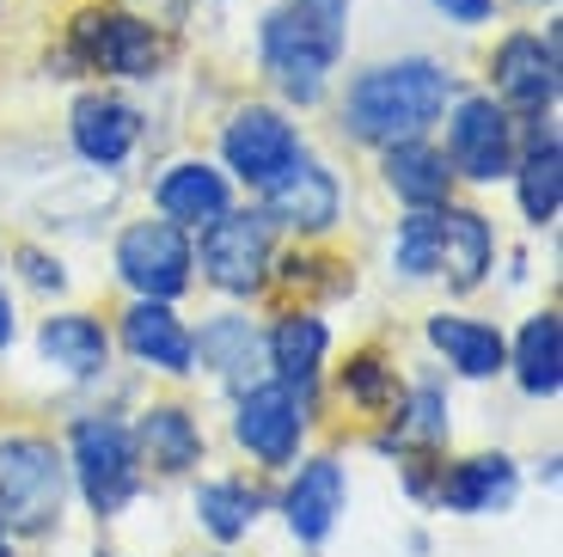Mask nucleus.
I'll return each instance as SVG.
<instances>
[{
  "label": "nucleus",
  "mask_w": 563,
  "mask_h": 557,
  "mask_svg": "<svg viewBox=\"0 0 563 557\" xmlns=\"http://www.w3.org/2000/svg\"><path fill=\"white\" fill-rule=\"evenodd\" d=\"M453 98V74L429 56H398L380 62L350 80L343 92V135L362 148H393V141L422 135L429 123H441Z\"/></svg>",
  "instance_id": "f257e3e1"
},
{
  "label": "nucleus",
  "mask_w": 563,
  "mask_h": 557,
  "mask_svg": "<svg viewBox=\"0 0 563 557\" xmlns=\"http://www.w3.org/2000/svg\"><path fill=\"white\" fill-rule=\"evenodd\" d=\"M343 50H350V0H282L257 31L264 74L295 105H319Z\"/></svg>",
  "instance_id": "f03ea898"
},
{
  "label": "nucleus",
  "mask_w": 563,
  "mask_h": 557,
  "mask_svg": "<svg viewBox=\"0 0 563 557\" xmlns=\"http://www.w3.org/2000/svg\"><path fill=\"white\" fill-rule=\"evenodd\" d=\"M68 509V460L43 435H0V527L43 539Z\"/></svg>",
  "instance_id": "7ed1b4c3"
},
{
  "label": "nucleus",
  "mask_w": 563,
  "mask_h": 557,
  "mask_svg": "<svg viewBox=\"0 0 563 557\" xmlns=\"http://www.w3.org/2000/svg\"><path fill=\"white\" fill-rule=\"evenodd\" d=\"M68 454H74V478H80V496L92 502V515H117L141 490V454H135L129 423L80 417L68 429Z\"/></svg>",
  "instance_id": "20e7f679"
},
{
  "label": "nucleus",
  "mask_w": 563,
  "mask_h": 557,
  "mask_svg": "<svg viewBox=\"0 0 563 557\" xmlns=\"http://www.w3.org/2000/svg\"><path fill=\"white\" fill-rule=\"evenodd\" d=\"M68 37H74V56L86 68L117 74V80H154L159 62H166V37L147 19L117 13V7H80Z\"/></svg>",
  "instance_id": "39448f33"
},
{
  "label": "nucleus",
  "mask_w": 563,
  "mask_h": 557,
  "mask_svg": "<svg viewBox=\"0 0 563 557\" xmlns=\"http://www.w3.org/2000/svg\"><path fill=\"white\" fill-rule=\"evenodd\" d=\"M190 270H197V251L184 239V227L159 221H129L117 233V276L141 294V301H178L190 288Z\"/></svg>",
  "instance_id": "423d86ee"
},
{
  "label": "nucleus",
  "mask_w": 563,
  "mask_h": 557,
  "mask_svg": "<svg viewBox=\"0 0 563 557\" xmlns=\"http://www.w3.org/2000/svg\"><path fill=\"white\" fill-rule=\"evenodd\" d=\"M269 215L264 209H227L202 227V276L221 294H257L269 276Z\"/></svg>",
  "instance_id": "0eeeda50"
},
{
  "label": "nucleus",
  "mask_w": 563,
  "mask_h": 557,
  "mask_svg": "<svg viewBox=\"0 0 563 557\" xmlns=\"http://www.w3.org/2000/svg\"><path fill=\"white\" fill-rule=\"evenodd\" d=\"M515 123H508V111L496 105V98L472 92L453 105L448 117V166L453 178H472V184H496L515 172Z\"/></svg>",
  "instance_id": "6e6552de"
},
{
  "label": "nucleus",
  "mask_w": 563,
  "mask_h": 557,
  "mask_svg": "<svg viewBox=\"0 0 563 557\" xmlns=\"http://www.w3.org/2000/svg\"><path fill=\"white\" fill-rule=\"evenodd\" d=\"M307 423H312L307 398H295L282 380H264V386H245V392H240L233 435H240V447L252 454L257 466H295Z\"/></svg>",
  "instance_id": "1a4fd4ad"
},
{
  "label": "nucleus",
  "mask_w": 563,
  "mask_h": 557,
  "mask_svg": "<svg viewBox=\"0 0 563 557\" xmlns=\"http://www.w3.org/2000/svg\"><path fill=\"white\" fill-rule=\"evenodd\" d=\"M221 160L240 184L264 190L282 166L300 160V129L282 111H269V105H245V111H233V123L221 129Z\"/></svg>",
  "instance_id": "9d476101"
},
{
  "label": "nucleus",
  "mask_w": 563,
  "mask_h": 557,
  "mask_svg": "<svg viewBox=\"0 0 563 557\" xmlns=\"http://www.w3.org/2000/svg\"><path fill=\"white\" fill-rule=\"evenodd\" d=\"M490 80L503 111L545 117L558 105V37H533V31L503 37L490 56Z\"/></svg>",
  "instance_id": "9b49d317"
},
{
  "label": "nucleus",
  "mask_w": 563,
  "mask_h": 557,
  "mask_svg": "<svg viewBox=\"0 0 563 557\" xmlns=\"http://www.w3.org/2000/svg\"><path fill=\"white\" fill-rule=\"evenodd\" d=\"M264 215H269V221H282V227H295V233H307V239L331 233L338 215H343L338 172H324L319 160L300 154L295 166H282L276 178L264 184Z\"/></svg>",
  "instance_id": "f8f14e48"
},
{
  "label": "nucleus",
  "mask_w": 563,
  "mask_h": 557,
  "mask_svg": "<svg viewBox=\"0 0 563 557\" xmlns=\"http://www.w3.org/2000/svg\"><path fill=\"white\" fill-rule=\"evenodd\" d=\"M343 502H350V478H343V466L331 454H319V460H307L288 478V490H282V521H288V533L300 545H319V539H331Z\"/></svg>",
  "instance_id": "ddd939ff"
},
{
  "label": "nucleus",
  "mask_w": 563,
  "mask_h": 557,
  "mask_svg": "<svg viewBox=\"0 0 563 557\" xmlns=\"http://www.w3.org/2000/svg\"><path fill=\"white\" fill-rule=\"evenodd\" d=\"M123 349L154 374H190V362H197V337L184 331L172 301H135L123 313Z\"/></svg>",
  "instance_id": "4468645a"
},
{
  "label": "nucleus",
  "mask_w": 563,
  "mask_h": 557,
  "mask_svg": "<svg viewBox=\"0 0 563 557\" xmlns=\"http://www.w3.org/2000/svg\"><path fill=\"white\" fill-rule=\"evenodd\" d=\"M324 349H331V325H324L319 313H282L276 331H269V343H264V356H269V368H276L282 386L312 404L319 374H324Z\"/></svg>",
  "instance_id": "2eb2a0df"
},
{
  "label": "nucleus",
  "mask_w": 563,
  "mask_h": 557,
  "mask_svg": "<svg viewBox=\"0 0 563 557\" xmlns=\"http://www.w3.org/2000/svg\"><path fill=\"white\" fill-rule=\"evenodd\" d=\"M68 135H74V154L80 160H92V166H123L129 148L141 141V111L111 92H86L68 117Z\"/></svg>",
  "instance_id": "dca6fc26"
},
{
  "label": "nucleus",
  "mask_w": 563,
  "mask_h": 557,
  "mask_svg": "<svg viewBox=\"0 0 563 557\" xmlns=\"http://www.w3.org/2000/svg\"><path fill=\"white\" fill-rule=\"evenodd\" d=\"M154 203L172 227H209L214 215L233 209V184H227V172H214L209 160H178V166L159 172Z\"/></svg>",
  "instance_id": "f3484780"
},
{
  "label": "nucleus",
  "mask_w": 563,
  "mask_h": 557,
  "mask_svg": "<svg viewBox=\"0 0 563 557\" xmlns=\"http://www.w3.org/2000/svg\"><path fill=\"white\" fill-rule=\"evenodd\" d=\"M515 490H521L515 460H508V454H478V460H460V466L441 472L435 502L453 509V515H496V509L515 502Z\"/></svg>",
  "instance_id": "a211bd4d"
},
{
  "label": "nucleus",
  "mask_w": 563,
  "mask_h": 557,
  "mask_svg": "<svg viewBox=\"0 0 563 557\" xmlns=\"http://www.w3.org/2000/svg\"><path fill=\"white\" fill-rule=\"evenodd\" d=\"M380 172H386V190L405 203V209H441L453 190V166L441 148H429L422 135L410 141H393V148H380Z\"/></svg>",
  "instance_id": "6ab92c4d"
},
{
  "label": "nucleus",
  "mask_w": 563,
  "mask_h": 557,
  "mask_svg": "<svg viewBox=\"0 0 563 557\" xmlns=\"http://www.w3.org/2000/svg\"><path fill=\"white\" fill-rule=\"evenodd\" d=\"M135 454L154 472L166 478H184V472H197L202 466V429L197 417L184 411V404H147L135 423Z\"/></svg>",
  "instance_id": "aec40b11"
},
{
  "label": "nucleus",
  "mask_w": 563,
  "mask_h": 557,
  "mask_svg": "<svg viewBox=\"0 0 563 557\" xmlns=\"http://www.w3.org/2000/svg\"><path fill=\"white\" fill-rule=\"evenodd\" d=\"M37 349L43 362L62 368L68 380H99L111 368V337H104V325L92 313H49L37 325Z\"/></svg>",
  "instance_id": "412c9836"
},
{
  "label": "nucleus",
  "mask_w": 563,
  "mask_h": 557,
  "mask_svg": "<svg viewBox=\"0 0 563 557\" xmlns=\"http://www.w3.org/2000/svg\"><path fill=\"white\" fill-rule=\"evenodd\" d=\"M490 258H496V239H490V221L478 209H453L441 203V270L453 294H472L484 276H490Z\"/></svg>",
  "instance_id": "4be33fe9"
},
{
  "label": "nucleus",
  "mask_w": 563,
  "mask_h": 557,
  "mask_svg": "<svg viewBox=\"0 0 563 557\" xmlns=\"http://www.w3.org/2000/svg\"><path fill=\"white\" fill-rule=\"evenodd\" d=\"M429 343H435L441 356H448V368L465 380H496L508 362L503 331L484 325V319H465V313H435V319H429Z\"/></svg>",
  "instance_id": "5701e85b"
},
{
  "label": "nucleus",
  "mask_w": 563,
  "mask_h": 557,
  "mask_svg": "<svg viewBox=\"0 0 563 557\" xmlns=\"http://www.w3.org/2000/svg\"><path fill=\"white\" fill-rule=\"evenodd\" d=\"M515 190H521V215L533 227L558 221V203H563V154H558V135L551 129H533L527 135V160H515Z\"/></svg>",
  "instance_id": "b1692460"
},
{
  "label": "nucleus",
  "mask_w": 563,
  "mask_h": 557,
  "mask_svg": "<svg viewBox=\"0 0 563 557\" xmlns=\"http://www.w3.org/2000/svg\"><path fill=\"white\" fill-rule=\"evenodd\" d=\"M515 374H521V392L533 398H558L563 386V319L558 313H533L515 337Z\"/></svg>",
  "instance_id": "393cba45"
},
{
  "label": "nucleus",
  "mask_w": 563,
  "mask_h": 557,
  "mask_svg": "<svg viewBox=\"0 0 563 557\" xmlns=\"http://www.w3.org/2000/svg\"><path fill=\"white\" fill-rule=\"evenodd\" d=\"M257 515H264V496L252 484H240V478H209V484H197V521L221 545L245 539L257 527Z\"/></svg>",
  "instance_id": "a878e982"
},
{
  "label": "nucleus",
  "mask_w": 563,
  "mask_h": 557,
  "mask_svg": "<svg viewBox=\"0 0 563 557\" xmlns=\"http://www.w3.org/2000/svg\"><path fill=\"white\" fill-rule=\"evenodd\" d=\"M202 368H214V374L227 380V386H252V362L264 356V343H257L252 319H240V313H221V319L202 325Z\"/></svg>",
  "instance_id": "bb28decb"
},
{
  "label": "nucleus",
  "mask_w": 563,
  "mask_h": 557,
  "mask_svg": "<svg viewBox=\"0 0 563 557\" xmlns=\"http://www.w3.org/2000/svg\"><path fill=\"white\" fill-rule=\"evenodd\" d=\"M393 270L405 282H429L441 270V209H410L393 233Z\"/></svg>",
  "instance_id": "cd10ccee"
},
{
  "label": "nucleus",
  "mask_w": 563,
  "mask_h": 557,
  "mask_svg": "<svg viewBox=\"0 0 563 557\" xmlns=\"http://www.w3.org/2000/svg\"><path fill=\"white\" fill-rule=\"evenodd\" d=\"M343 398H350L355 411H367V417H386V411L398 417V398H405V386H398V368H386L380 349H362V356H350V368H343Z\"/></svg>",
  "instance_id": "c85d7f7f"
},
{
  "label": "nucleus",
  "mask_w": 563,
  "mask_h": 557,
  "mask_svg": "<svg viewBox=\"0 0 563 557\" xmlns=\"http://www.w3.org/2000/svg\"><path fill=\"white\" fill-rule=\"evenodd\" d=\"M398 429H405L410 441H422V447L448 441V392H441L435 380H422L410 398H398Z\"/></svg>",
  "instance_id": "c756f323"
},
{
  "label": "nucleus",
  "mask_w": 563,
  "mask_h": 557,
  "mask_svg": "<svg viewBox=\"0 0 563 557\" xmlns=\"http://www.w3.org/2000/svg\"><path fill=\"white\" fill-rule=\"evenodd\" d=\"M19 270H25L31 288H68V270L56 258H43V251H19Z\"/></svg>",
  "instance_id": "7c9ffc66"
},
{
  "label": "nucleus",
  "mask_w": 563,
  "mask_h": 557,
  "mask_svg": "<svg viewBox=\"0 0 563 557\" xmlns=\"http://www.w3.org/2000/svg\"><path fill=\"white\" fill-rule=\"evenodd\" d=\"M435 13H448L453 25H484L496 13V0H435Z\"/></svg>",
  "instance_id": "2f4dec72"
},
{
  "label": "nucleus",
  "mask_w": 563,
  "mask_h": 557,
  "mask_svg": "<svg viewBox=\"0 0 563 557\" xmlns=\"http://www.w3.org/2000/svg\"><path fill=\"white\" fill-rule=\"evenodd\" d=\"M13 331H19V325H13V301H7V288H0V349L13 343Z\"/></svg>",
  "instance_id": "473e14b6"
},
{
  "label": "nucleus",
  "mask_w": 563,
  "mask_h": 557,
  "mask_svg": "<svg viewBox=\"0 0 563 557\" xmlns=\"http://www.w3.org/2000/svg\"><path fill=\"white\" fill-rule=\"evenodd\" d=\"M0 557H19L13 551V533H7V527H0Z\"/></svg>",
  "instance_id": "72a5a7b5"
},
{
  "label": "nucleus",
  "mask_w": 563,
  "mask_h": 557,
  "mask_svg": "<svg viewBox=\"0 0 563 557\" xmlns=\"http://www.w3.org/2000/svg\"><path fill=\"white\" fill-rule=\"evenodd\" d=\"M527 7H551V0H527Z\"/></svg>",
  "instance_id": "f704fd0d"
},
{
  "label": "nucleus",
  "mask_w": 563,
  "mask_h": 557,
  "mask_svg": "<svg viewBox=\"0 0 563 557\" xmlns=\"http://www.w3.org/2000/svg\"><path fill=\"white\" fill-rule=\"evenodd\" d=\"M159 7H178V0H159Z\"/></svg>",
  "instance_id": "c9c22d12"
}]
</instances>
